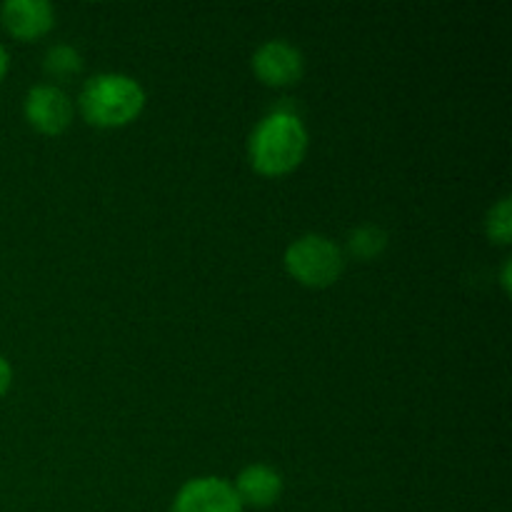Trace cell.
<instances>
[{"label": "cell", "mask_w": 512, "mask_h": 512, "mask_svg": "<svg viewBox=\"0 0 512 512\" xmlns=\"http://www.w3.org/2000/svg\"><path fill=\"white\" fill-rule=\"evenodd\" d=\"M5 30L20 40H35L48 33L55 23V13L45 0H8L0 8Z\"/></svg>", "instance_id": "52a82bcc"}, {"label": "cell", "mask_w": 512, "mask_h": 512, "mask_svg": "<svg viewBox=\"0 0 512 512\" xmlns=\"http://www.w3.org/2000/svg\"><path fill=\"white\" fill-rule=\"evenodd\" d=\"M348 248L358 260H373L388 248V233L378 225H360L350 233Z\"/></svg>", "instance_id": "9c48e42d"}, {"label": "cell", "mask_w": 512, "mask_h": 512, "mask_svg": "<svg viewBox=\"0 0 512 512\" xmlns=\"http://www.w3.org/2000/svg\"><path fill=\"white\" fill-rule=\"evenodd\" d=\"M253 70L265 85L283 88L298 83L303 75V55L285 40H268L253 55Z\"/></svg>", "instance_id": "8992f818"}, {"label": "cell", "mask_w": 512, "mask_h": 512, "mask_svg": "<svg viewBox=\"0 0 512 512\" xmlns=\"http://www.w3.org/2000/svg\"><path fill=\"white\" fill-rule=\"evenodd\" d=\"M485 228H488L490 240H495V243H500V245L510 243V238H512V213H510V200L508 198H503L498 205H495L493 210H490Z\"/></svg>", "instance_id": "8fae6325"}, {"label": "cell", "mask_w": 512, "mask_h": 512, "mask_svg": "<svg viewBox=\"0 0 512 512\" xmlns=\"http://www.w3.org/2000/svg\"><path fill=\"white\" fill-rule=\"evenodd\" d=\"M308 150V133L298 115L273 110L250 135V163L263 175H285L300 165Z\"/></svg>", "instance_id": "6da1fadb"}, {"label": "cell", "mask_w": 512, "mask_h": 512, "mask_svg": "<svg viewBox=\"0 0 512 512\" xmlns=\"http://www.w3.org/2000/svg\"><path fill=\"white\" fill-rule=\"evenodd\" d=\"M145 93L138 80L120 73H103L88 80L80 93V110L85 120L98 128H118L140 115Z\"/></svg>", "instance_id": "7a4b0ae2"}, {"label": "cell", "mask_w": 512, "mask_h": 512, "mask_svg": "<svg viewBox=\"0 0 512 512\" xmlns=\"http://www.w3.org/2000/svg\"><path fill=\"white\" fill-rule=\"evenodd\" d=\"M235 495L250 508H270L283 495V478L270 465H250L235 480Z\"/></svg>", "instance_id": "ba28073f"}, {"label": "cell", "mask_w": 512, "mask_h": 512, "mask_svg": "<svg viewBox=\"0 0 512 512\" xmlns=\"http://www.w3.org/2000/svg\"><path fill=\"white\" fill-rule=\"evenodd\" d=\"M343 253L323 235H303L285 250V268L308 288H328L343 273Z\"/></svg>", "instance_id": "3957f363"}, {"label": "cell", "mask_w": 512, "mask_h": 512, "mask_svg": "<svg viewBox=\"0 0 512 512\" xmlns=\"http://www.w3.org/2000/svg\"><path fill=\"white\" fill-rule=\"evenodd\" d=\"M25 118L40 133L58 135L73 120V105L68 95L55 85H35L25 95Z\"/></svg>", "instance_id": "277c9868"}, {"label": "cell", "mask_w": 512, "mask_h": 512, "mask_svg": "<svg viewBox=\"0 0 512 512\" xmlns=\"http://www.w3.org/2000/svg\"><path fill=\"white\" fill-rule=\"evenodd\" d=\"M5 73H8V53H5V48L0 45V80L5 78Z\"/></svg>", "instance_id": "4fadbf2b"}, {"label": "cell", "mask_w": 512, "mask_h": 512, "mask_svg": "<svg viewBox=\"0 0 512 512\" xmlns=\"http://www.w3.org/2000/svg\"><path fill=\"white\" fill-rule=\"evenodd\" d=\"M510 268H512V263L508 260V263H505V268H503V288L508 290V293H510Z\"/></svg>", "instance_id": "5bb4252c"}, {"label": "cell", "mask_w": 512, "mask_h": 512, "mask_svg": "<svg viewBox=\"0 0 512 512\" xmlns=\"http://www.w3.org/2000/svg\"><path fill=\"white\" fill-rule=\"evenodd\" d=\"M80 68H83V58L70 45H55L45 55V73L53 75V78H73L80 73Z\"/></svg>", "instance_id": "30bf717a"}, {"label": "cell", "mask_w": 512, "mask_h": 512, "mask_svg": "<svg viewBox=\"0 0 512 512\" xmlns=\"http://www.w3.org/2000/svg\"><path fill=\"white\" fill-rule=\"evenodd\" d=\"M173 512H243V503L225 480L198 478L180 488Z\"/></svg>", "instance_id": "5b68a950"}, {"label": "cell", "mask_w": 512, "mask_h": 512, "mask_svg": "<svg viewBox=\"0 0 512 512\" xmlns=\"http://www.w3.org/2000/svg\"><path fill=\"white\" fill-rule=\"evenodd\" d=\"M10 383H13V368H10L8 360L0 355V398L10 390Z\"/></svg>", "instance_id": "7c38bea8"}]
</instances>
